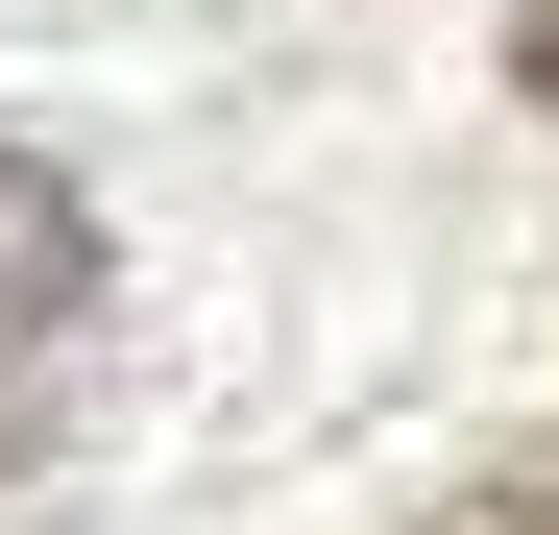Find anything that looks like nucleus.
I'll use <instances>...</instances> for the list:
<instances>
[{
  "mask_svg": "<svg viewBox=\"0 0 559 535\" xmlns=\"http://www.w3.org/2000/svg\"><path fill=\"white\" fill-rule=\"evenodd\" d=\"M414 535H559V438H511V463H487V487H438Z\"/></svg>",
  "mask_w": 559,
  "mask_h": 535,
  "instance_id": "f03ea898",
  "label": "nucleus"
},
{
  "mask_svg": "<svg viewBox=\"0 0 559 535\" xmlns=\"http://www.w3.org/2000/svg\"><path fill=\"white\" fill-rule=\"evenodd\" d=\"M511 98H535V122H559V0H511Z\"/></svg>",
  "mask_w": 559,
  "mask_h": 535,
  "instance_id": "7ed1b4c3",
  "label": "nucleus"
},
{
  "mask_svg": "<svg viewBox=\"0 0 559 535\" xmlns=\"http://www.w3.org/2000/svg\"><path fill=\"white\" fill-rule=\"evenodd\" d=\"M73 317H98V195L49 146H0V366H49Z\"/></svg>",
  "mask_w": 559,
  "mask_h": 535,
  "instance_id": "f257e3e1",
  "label": "nucleus"
}]
</instances>
